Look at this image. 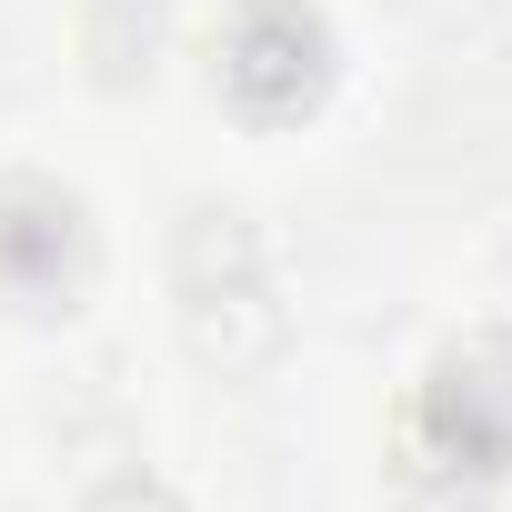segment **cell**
<instances>
[{
    "label": "cell",
    "instance_id": "obj_1",
    "mask_svg": "<svg viewBox=\"0 0 512 512\" xmlns=\"http://www.w3.org/2000/svg\"><path fill=\"white\" fill-rule=\"evenodd\" d=\"M221 91L262 121H292L332 91V31L302 0H241L221 31Z\"/></svg>",
    "mask_w": 512,
    "mask_h": 512
},
{
    "label": "cell",
    "instance_id": "obj_2",
    "mask_svg": "<svg viewBox=\"0 0 512 512\" xmlns=\"http://www.w3.org/2000/svg\"><path fill=\"white\" fill-rule=\"evenodd\" d=\"M91 262V231L71 191H11L0 201V292L11 302H61Z\"/></svg>",
    "mask_w": 512,
    "mask_h": 512
},
{
    "label": "cell",
    "instance_id": "obj_3",
    "mask_svg": "<svg viewBox=\"0 0 512 512\" xmlns=\"http://www.w3.org/2000/svg\"><path fill=\"white\" fill-rule=\"evenodd\" d=\"M181 302H191V352L221 362V372H262L282 352V302L262 292V272L221 282V292H181Z\"/></svg>",
    "mask_w": 512,
    "mask_h": 512
},
{
    "label": "cell",
    "instance_id": "obj_4",
    "mask_svg": "<svg viewBox=\"0 0 512 512\" xmlns=\"http://www.w3.org/2000/svg\"><path fill=\"white\" fill-rule=\"evenodd\" d=\"M171 272H181V292L251 282V272H262V231H251V211H231V201L181 211V231H171Z\"/></svg>",
    "mask_w": 512,
    "mask_h": 512
},
{
    "label": "cell",
    "instance_id": "obj_5",
    "mask_svg": "<svg viewBox=\"0 0 512 512\" xmlns=\"http://www.w3.org/2000/svg\"><path fill=\"white\" fill-rule=\"evenodd\" d=\"M161 41H171V11H161V0H91L81 51H91V71H101L111 91L151 81V71H161Z\"/></svg>",
    "mask_w": 512,
    "mask_h": 512
}]
</instances>
